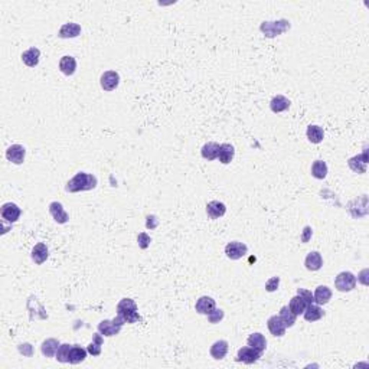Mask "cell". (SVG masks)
I'll list each match as a JSON object with an SVG mask.
<instances>
[{
  "label": "cell",
  "instance_id": "cell-1",
  "mask_svg": "<svg viewBox=\"0 0 369 369\" xmlns=\"http://www.w3.org/2000/svg\"><path fill=\"white\" fill-rule=\"evenodd\" d=\"M98 184L97 178L87 173V172H78L72 179L68 181L65 186V190L69 193H77V192H85V190H92Z\"/></svg>",
  "mask_w": 369,
  "mask_h": 369
},
{
  "label": "cell",
  "instance_id": "cell-2",
  "mask_svg": "<svg viewBox=\"0 0 369 369\" xmlns=\"http://www.w3.org/2000/svg\"><path fill=\"white\" fill-rule=\"evenodd\" d=\"M117 314L122 316L124 319V322H125V323H130V325L137 323V322L142 320V316H140L139 311H137V305H136V302L131 300V299H127V297H125V299H122V300L119 302V305H117Z\"/></svg>",
  "mask_w": 369,
  "mask_h": 369
},
{
  "label": "cell",
  "instance_id": "cell-3",
  "mask_svg": "<svg viewBox=\"0 0 369 369\" xmlns=\"http://www.w3.org/2000/svg\"><path fill=\"white\" fill-rule=\"evenodd\" d=\"M124 325H125L124 319L122 316L117 314L113 320H102V322H100L97 329H98V332L102 336L111 338V336H116V335L120 333V330H122V328H123Z\"/></svg>",
  "mask_w": 369,
  "mask_h": 369
},
{
  "label": "cell",
  "instance_id": "cell-4",
  "mask_svg": "<svg viewBox=\"0 0 369 369\" xmlns=\"http://www.w3.org/2000/svg\"><path fill=\"white\" fill-rule=\"evenodd\" d=\"M260 29L267 38H274V36H278V35L284 33L286 31H288L290 29V22L286 20V19H281V20H277V22H263Z\"/></svg>",
  "mask_w": 369,
  "mask_h": 369
},
{
  "label": "cell",
  "instance_id": "cell-5",
  "mask_svg": "<svg viewBox=\"0 0 369 369\" xmlns=\"http://www.w3.org/2000/svg\"><path fill=\"white\" fill-rule=\"evenodd\" d=\"M335 287L340 293H349L356 287V277L350 271H342L335 278Z\"/></svg>",
  "mask_w": 369,
  "mask_h": 369
},
{
  "label": "cell",
  "instance_id": "cell-6",
  "mask_svg": "<svg viewBox=\"0 0 369 369\" xmlns=\"http://www.w3.org/2000/svg\"><path fill=\"white\" fill-rule=\"evenodd\" d=\"M120 84V75L116 71H105L100 78V85L104 91H114Z\"/></svg>",
  "mask_w": 369,
  "mask_h": 369
},
{
  "label": "cell",
  "instance_id": "cell-7",
  "mask_svg": "<svg viewBox=\"0 0 369 369\" xmlns=\"http://www.w3.org/2000/svg\"><path fill=\"white\" fill-rule=\"evenodd\" d=\"M246 252H248V246L240 241L228 243L225 246V254L229 260H241L243 257H246Z\"/></svg>",
  "mask_w": 369,
  "mask_h": 369
},
{
  "label": "cell",
  "instance_id": "cell-8",
  "mask_svg": "<svg viewBox=\"0 0 369 369\" xmlns=\"http://www.w3.org/2000/svg\"><path fill=\"white\" fill-rule=\"evenodd\" d=\"M20 214H22L20 208H19L16 204H13V202L3 204L1 208H0V215H1V218H3L4 221L10 222V224L16 222V221L20 218Z\"/></svg>",
  "mask_w": 369,
  "mask_h": 369
},
{
  "label": "cell",
  "instance_id": "cell-9",
  "mask_svg": "<svg viewBox=\"0 0 369 369\" xmlns=\"http://www.w3.org/2000/svg\"><path fill=\"white\" fill-rule=\"evenodd\" d=\"M261 358V353L255 349H252L251 346H244L238 350V355H237V361L238 362H243V364H246V365H252L255 362H258V359Z\"/></svg>",
  "mask_w": 369,
  "mask_h": 369
},
{
  "label": "cell",
  "instance_id": "cell-10",
  "mask_svg": "<svg viewBox=\"0 0 369 369\" xmlns=\"http://www.w3.org/2000/svg\"><path fill=\"white\" fill-rule=\"evenodd\" d=\"M26 149L22 144H12L6 150V159L13 164H22L25 162Z\"/></svg>",
  "mask_w": 369,
  "mask_h": 369
},
{
  "label": "cell",
  "instance_id": "cell-11",
  "mask_svg": "<svg viewBox=\"0 0 369 369\" xmlns=\"http://www.w3.org/2000/svg\"><path fill=\"white\" fill-rule=\"evenodd\" d=\"M267 328H268L270 333H271L273 336H276V338L284 336V335H286V329H287L286 325H284V322L281 320V317H280L278 314L271 316V317L267 320Z\"/></svg>",
  "mask_w": 369,
  "mask_h": 369
},
{
  "label": "cell",
  "instance_id": "cell-12",
  "mask_svg": "<svg viewBox=\"0 0 369 369\" xmlns=\"http://www.w3.org/2000/svg\"><path fill=\"white\" fill-rule=\"evenodd\" d=\"M348 164H349V167L353 172H356V173H365L367 172V166H368V153H367V150L362 154L350 157L348 160Z\"/></svg>",
  "mask_w": 369,
  "mask_h": 369
},
{
  "label": "cell",
  "instance_id": "cell-13",
  "mask_svg": "<svg viewBox=\"0 0 369 369\" xmlns=\"http://www.w3.org/2000/svg\"><path fill=\"white\" fill-rule=\"evenodd\" d=\"M305 266L308 271H319L323 267V257L319 251H310L306 255Z\"/></svg>",
  "mask_w": 369,
  "mask_h": 369
},
{
  "label": "cell",
  "instance_id": "cell-14",
  "mask_svg": "<svg viewBox=\"0 0 369 369\" xmlns=\"http://www.w3.org/2000/svg\"><path fill=\"white\" fill-rule=\"evenodd\" d=\"M313 297H314V303L316 305L325 306L332 299V290L328 286H319V287H316V290L313 293Z\"/></svg>",
  "mask_w": 369,
  "mask_h": 369
},
{
  "label": "cell",
  "instance_id": "cell-15",
  "mask_svg": "<svg viewBox=\"0 0 369 369\" xmlns=\"http://www.w3.org/2000/svg\"><path fill=\"white\" fill-rule=\"evenodd\" d=\"M216 308V302L209 297V296H202L196 300V305H195V308L199 314H209L214 308Z\"/></svg>",
  "mask_w": 369,
  "mask_h": 369
},
{
  "label": "cell",
  "instance_id": "cell-16",
  "mask_svg": "<svg viewBox=\"0 0 369 369\" xmlns=\"http://www.w3.org/2000/svg\"><path fill=\"white\" fill-rule=\"evenodd\" d=\"M31 257L35 264H38V266L43 264L48 260V257H49V249H48L46 244H43V243L36 244V246H33V249H32Z\"/></svg>",
  "mask_w": 369,
  "mask_h": 369
},
{
  "label": "cell",
  "instance_id": "cell-17",
  "mask_svg": "<svg viewBox=\"0 0 369 369\" xmlns=\"http://www.w3.org/2000/svg\"><path fill=\"white\" fill-rule=\"evenodd\" d=\"M49 214L54 218V221L58 222V224H66L68 219H69V216L65 212L61 202H57V201L49 204Z\"/></svg>",
  "mask_w": 369,
  "mask_h": 369
},
{
  "label": "cell",
  "instance_id": "cell-18",
  "mask_svg": "<svg viewBox=\"0 0 369 369\" xmlns=\"http://www.w3.org/2000/svg\"><path fill=\"white\" fill-rule=\"evenodd\" d=\"M226 212V206L224 202H219V201H211L208 202L206 205V214L211 219H219L222 216L225 215Z\"/></svg>",
  "mask_w": 369,
  "mask_h": 369
},
{
  "label": "cell",
  "instance_id": "cell-19",
  "mask_svg": "<svg viewBox=\"0 0 369 369\" xmlns=\"http://www.w3.org/2000/svg\"><path fill=\"white\" fill-rule=\"evenodd\" d=\"M228 349H229V345H228V342L226 340H216L215 343L211 346V349H209V353H211V356L216 359V361H221V359H224L225 356H226V353H228Z\"/></svg>",
  "mask_w": 369,
  "mask_h": 369
},
{
  "label": "cell",
  "instance_id": "cell-20",
  "mask_svg": "<svg viewBox=\"0 0 369 369\" xmlns=\"http://www.w3.org/2000/svg\"><path fill=\"white\" fill-rule=\"evenodd\" d=\"M81 35V26L78 23L74 22H68L63 23L61 26V29L58 32V36L62 39H69V38H77Z\"/></svg>",
  "mask_w": 369,
  "mask_h": 369
},
{
  "label": "cell",
  "instance_id": "cell-21",
  "mask_svg": "<svg viewBox=\"0 0 369 369\" xmlns=\"http://www.w3.org/2000/svg\"><path fill=\"white\" fill-rule=\"evenodd\" d=\"M87 353H88V350L84 349L82 346H80V345H72V346H71V350H69V364H71V365H78V364L84 362L85 358H87Z\"/></svg>",
  "mask_w": 369,
  "mask_h": 369
},
{
  "label": "cell",
  "instance_id": "cell-22",
  "mask_svg": "<svg viewBox=\"0 0 369 369\" xmlns=\"http://www.w3.org/2000/svg\"><path fill=\"white\" fill-rule=\"evenodd\" d=\"M290 100L287 98V97H284V95H281V94H278L276 97H273V100L270 101V108H271V111L273 113H283V111H286V110H288L290 108Z\"/></svg>",
  "mask_w": 369,
  "mask_h": 369
},
{
  "label": "cell",
  "instance_id": "cell-23",
  "mask_svg": "<svg viewBox=\"0 0 369 369\" xmlns=\"http://www.w3.org/2000/svg\"><path fill=\"white\" fill-rule=\"evenodd\" d=\"M60 340L58 339H54V338H49L46 339V340H43L42 342V345H41V352H42V355L43 356H46V358H52V356H55L57 355V350H58V348H60Z\"/></svg>",
  "mask_w": 369,
  "mask_h": 369
},
{
  "label": "cell",
  "instance_id": "cell-24",
  "mask_svg": "<svg viewBox=\"0 0 369 369\" xmlns=\"http://www.w3.org/2000/svg\"><path fill=\"white\" fill-rule=\"evenodd\" d=\"M303 316H305V320L306 322H317V320H320L323 316H325V311H323V308H320L319 305H316V303H311V305H308V308L306 310L303 311Z\"/></svg>",
  "mask_w": 369,
  "mask_h": 369
},
{
  "label": "cell",
  "instance_id": "cell-25",
  "mask_svg": "<svg viewBox=\"0 0 369 369\" xmlns=\"http://www.w3.org/2000/svg\"><path fill=\"white\" fill-rule=\"evenodd\" d=\"M246 345L251 346L252 349L258 350L260 353H263L267 349V339L264 338V335H261V333H252V335H249V338L246 339Z\"/></svg>",
  "mask_w": 369,
  "mask_h": 369
},
{
  "label": "cell",
  "instance_id": "cell-26",
  "mask_svg": "<svg viewBox=\"0 0 369 369\" xmlns=\"http://www.w3.org/2000/svg\"><path fill=\"white\" fill-rule=\"evenodd\" d=\"M234 156H235V149H234L232 144H229V143H222V144L219 146L218 160H219L221 163H224V164L231 163L232 159H234Z\"/></svg>",
  "mask_w": 369,
  "mask_h": 369
},
{
  "label": "cell",
  "instance_id": "cell-27",
  "mask_svg": "<svg viewBox=\"0 0 369 369\" xmlns=\"http://www.w3.org/2000/svg\"><path fill=\"white\" fill-rule=\"evenodd\" d=\"M60 71H61L63 75H74L75 71H77V61L74 57L71 55H65L62 57L61 61H60Z\"/></svg>",
  "mask_w": 369,
  "mask_h": 369
},
{
  "label": "cell",
  "instance_id": "cell-28",
  "mask_svg": "<svg viewBox=\"0 0 369 369\" xmlns=\"http://www.w3.org/2000/svg\"><path fill=\"white\" fill-rule=\"evenodd\" d=\"M39 58H41V51L38 48H29L28 51H25L22 54V61L26 66L29 68H35L39 63Z\"/></svg>",
  "mask_w": 369,
  "mask_h": 369
},
{
  "label": "cell",
  "instance_id": "cell-29",
  "mask_svg": "<svg viewBox=\"0 0 369 369\" xmlns=\"http://www.w3.org/2000/svg\"><path fill=\"white\" fill-rule=\"evenodd\" d=\"M306 136H308V139L310 143H313V144H319V143H322V142H323V139H325V131H323V128H322L320 125L313 124V125H308V127Z\"/></svg>",
  "mask_w": 369,
  "mask_h": 369
},
{
  "label": "cell",
  "instance_id": "cell-30",
  "mask_svg": "<svg viewBox=\"0 0 369 369\" xmlns=\"http://www.w3.org/2000/svg\"><path fill=\"white\" fill-rule=\"evenodd\" d=\"M306 308H308L306 300H305L302 296H299V294H296L294 297H291V300H290V303H288V308H290L296 316L303 314V311L306 310Z\"/></svg>",
  "mask_w": 369,
  "mask_h": 369
},
{
  "label": "cell",
  "instance_id": "cell-31",
  "mask_svg": "<svg viewBox=\"0 0 369 369\" xmlns=\"http://www.w3.org/2000/svg\"><path fill=\"white\" fill-rule=\"evenodd\" d=\"M219 146H221V144H218L215 142H209V143L204 144V147H202V150H201L202 157L206 159V160H215V159H218Z\"/></svg>",
  "mask_w": 369,
  "mask_h": 369
},
{
  "label": "cell",
  "instance_id": "cell-32",
  "mask_svg": "<svg viewBox=\"0 0 369 369\" xmlns=\"http://www.w3.org/2000/svg\"><path fill=\"white\" fill-rule=\"evenodd\" d=\"M311 176L314 179H325L328 176V164L323 160H316L311 164Z\"/></svg>",
  "mask_w": 369,
  "mask_h": 369
},
{
  "label": "cell",
  "instance_id": "cell-33",
  "mask_svg": "<svg viewBox=\"0 0 369 369\" xmlns=\"http://www.w3.org/2000/svg\"><path fill=\"white\" fill-rule=\"evenodd\" d=\"M104 343V338L101 336V333H94V338H92V342L87 346V350L88 353L92 355V356H100L101 355V346Z\"/></svg>",
  "mask_w": 369,
  "mask_h": 369
},
{
  "label": "cell",
  "instance_id": "cell-34",
  "mask_svg": "<svg viewBox=\"0 0 369 369\" xmlns=\"http://www.w3.org/2000/svg\"><path fill=\"white\" fill-rule=\"evenodd\" d=\"M278 316L281 317V320L284 322V325H286V328H293L294 326V323H296V319H297V316L288 308V306H283V308H280V313H278Z\"/></svg>",
  "mask_w": 369,
  "mask_h": 369
},
{
  "label": "cell",
  "instance_id": "cell-35",
  "mask_svg": "<svg viewBox=\"0 0 369 369\" xmlns=\"http://www.w3.org/2000/svg\"><path fill=\"white\" fill-rule=\"evenodd\" d=\"M71 346L69 343H62L60 345L58 350H57V355H55V359L61 364H69V350H71Z\"/></svg>",
  "mask_w": 369,
  "mask_h": 369
},
{
  "label": "cell",
  "instance_id": "cell-36",
  "mask_svg": "<svg viewBox=\"0 0 369 369\" xmlns=\"http://www.w3.org/2000/svg\"><path fill=\"white\" fill-rule=\"evenodd\" d=\"M224 316H225V313H224V310L222 308H214L209 314H208V320H209V323H212V325H216V323H219L222 319H224Z\"/></svg>",
  "mask_w": 369,
  "mask_h": 369
},
{
  "label": "cell",
  "instance_id": "cell-37",
  "mask_svg": "<svg viewBox=\"0 0 369 369\" xmlns=\"http://www.w3.org/2000/svg\"><path fill=\"white\" fill-rule=\"evenodd\" d=\"M150 243H152V238H150V235H149V234H146V232H140V234L137 235V244H139V246H140L142 249L149 248Z\"/></svg>",
  "mask_w": 369,
  "mask_h": 369
},
{
  "label": "cell",
  "instance_id": "cell-38",
  "mask_svg": "<svg viewBox=\"0 0 369 369\" xmlns=\"http://www.w3.org/2000/svg\"><path fill=\"white\" fill-rule=\"evenodd\" d=\"M278 286H280V277H271V278L266 283V290H267L268 293H273V291H276L277 288H278Z\"/></svg>",
  "mask_w": 369,
  "mask_h": 369
},
{
  "label": "cell",
  "instance_id": "cell-39",
  "mask_svg": "<svg viewBox=\"0 0 369 369\" xmlns=\"http://www.w3.org/2000/svg\"><path fill=\"white\" fill-rule=\"evenodd\" d=\"M297 294L302 296V297L306 300L308 305L314 303V297H313V293H311L310 290H306V288H297Z\"/></svg>",
  "mask_w": 369,
  "mask_h": 369
},
{
  "label": "cell",
  "instance_id": "cell-40",
  "mask_svg": "<svg viewBox=\"0 0 369 369\" xmlns=\"http://www.w3.org/2000/svg\"><path fill=\"white\" fill-rule=\"evenodd\" d=\"M18 349H19V352H20L23 356H26V358H31L32 355H33V346H32L31 343H20Z\"/></svg>",
  "mask_w": 369,
  "mask_h": 369
},
{
  "label": "cell",
  "instance_id": "cell-41",
  "mask_svg": "<svg viewBox=\"0 0 369 369\" xmlns=\"http://www.w3.org/2000/svg\"><path fill=\"white\" fill-rule=\"evenodd\" d=\"M311 235H313V229H311V226H305L303 228V232H302V237H300V241L303 243V244H308V241L311 240Z\"/></svg>",
  "mask_w": 369,
  "mask_h": 369
},
{
  "label": "cell",
  "instance_id": "cell-42",
  "mask_svg": "<svg viewBox=\"0 0 369 369\" xmlns=\"http://www.w3.org/2000/svg\"><path fill=\"white\" fill-rule=\"evenodd\" d=\"M159 225V218L156 215H147L146 218V228L147 229H156Z\"/></svg>",
  "mask_w": 369,
  "mask_h": 369
}]
</instances>
